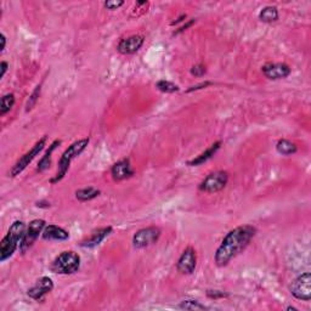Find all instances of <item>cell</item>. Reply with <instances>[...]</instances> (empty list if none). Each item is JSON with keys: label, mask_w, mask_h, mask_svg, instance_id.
Returning a JSON list of instances; mask_svg holds the SVG:
<instances>
[{"label": "cell", "mask_w": 311, "mask_h": 311, "mask_svg": "<svg viewBox=\"0 0 311 311\" xmlns=\"http://www.w3.org/2000/svg\"><path fill=\"white\" fill-rule=\"evenodd\" d=\"M256 233L257 229L252 225H242L231 230L216 249L214 256L215 264L219 267L226 266L235 257L245 251Z\"/></svg>", "instance_id": "1"}, {"label": "cell", "mask_w": 311, "mask_h": 311, "mask_svg": "<svg viewBox=\"0 0 311 311\" xmlns=\"http://www.w3.org/2000/svg\"><path fill=\"white\" fill-rule=\"evenodd\" d=\"M25 232V222L21 220L13 221V224L10 226L6 236L0 242V261H5V260L11 258L16 249L18 248V246L22 242Z\"/></svg>", "instance_id": "2"}, {"label": "cell", "mask_w": 311, "mask_h": 311, "mask_svg": "<svg viewBox=\"0 0 311 311\" xmlns=\"http://www.w3.org/2000/svg\"><path fill=\"white\" fill-rule=\"evenodd\" d=\"M88 145H89V138L80 139V140H78L76 141V143L72 144L71 146H69L68 149L63 152L62 156H61L60 160H58L57 173H56L55 178L52 179V184H56V182L61 181L63 178H65V175L67 174V171H68L72 160L82 154V152L87 149Z\"/></svg>", "instance_id": "3"}, {"label": "cell", "mask_w": 311, "mask_h": 311, "mask_svg": "<svg viewBox=\"0 0 311 311\" xmlns=\"http://www.w3.org/2000/svg\"><path fill=\"white\" fill-rule=\"evenodd\" d=\"M80 266V257L76 252H62L52 264V270L55 273L61 275H72L77 272Z\"/></svg>", "instance_id": "4"}, {"label": "cell", "mask_w": 311, "mask_h": 311, "mask_svg": "<svg viewBox=\"0 0 311 311\" xmlns=\"http://www.w3.org/2000/svg\"><path fill=\"white\" fill-rule=\"evenodd\" d=\"M229 181V174L224 170H218L210 173L205 180L200 184V190L208 194H215L226 187Z\"/></svg>", "instance_id": "5"}, {"label": "cell", "mask_w": 311, "mask_h": 311, "mask_svg": "<svg viewBox=\"0 0 311 311\" xmlns=\"http://www.w3.org/2000/svg\"><path fill=\"white\" fill-rule=\"evenodd\" d=\"M292 296L298 300L310 302L311 300V275L309 272L302 273L291 285Z\"/></svg>", "instance_id": "6"}, {"label": "cell", "mask_w": 311, "mask_h": 311, "mask_svg": "<svg viewBox=\"0 0 311 311\" xmlns=\"http://www.w3.org/2000/svg\"><path fill=\"white\" fill-rule=\"evenodd\" d=\"M45 144H47V136H43L42 139L37 143L36 145H34L33 147L31 149V151H28L27 154H25L22 156V157L20 158V159L16 162V164L13 165L11 171H10V174H11V176H17L20 175L21 173H22L25 169L28 167L29 163L32 162V160L34 159V158L38 156L40 152L44 150L45 147Z\"/></svg>", "instance_id": "7"}, {"label": "cell", "mask_w": 311, "mask_h": 311, "mask_svg": "<svg viewBox=\"0 0 311 311\" xmlns=\"http://www.w3.org/2000/svg\"><path fill=\"white\" fill-rule=\"evenodd\" d=\"M160 237V230L156 226L145 227V229L139 230L133 237V246L136 249H143L146 247L155 245Z\"/></svg>", "instance_id": "8"}, {"label": "cell", "mask_w": 311, "mask_h": 311, "mask_svg": "<svg viewBox=\"0 0 311 311\" xmlns=\"http://www.w3.org/2000/svg\"><path fill=\"white\" fill-rule=\"evenodd\" d=\"M45 226H47L45 221L42 220V219H36V220L29 222L28 227L26 229L25 236L22 238V242L20 245V249L22 253H26L27 249H29L33 246V243L36 242L40 233H43V230H44Z\"/></svg>", "instance_id": "9"}, {"label": "cell", "mask_w": 311, "mask_h": 311, "mask_svg": "<svg viewBox=\"0 0 311 311\" xmlns=\"http://www.w3.org/2000/svg\"><path fill=\"white\" fill-rule=\"evenodd\" d=\"M196 264H197V256H196V251L191 247L185 249L182 254L179 258L178 262H176V269L179 272L184 273V275H191L195 272Z\"/></svg>", "instance_id": "10"}, {"label": "cell", "mask_w": 311, "mask_h": 311, "mask_svg": "<svg viewBox=\"0 0 311 311\" xmlns=\"http://www.w3.org/2000/svg\"><path fill=\"white\" fill-rule=\"evenodd\" d=\"M52 289H53L52 280L50 277L44 276V277L39 278V280L37 281L36 285L28 289L27 294H28L29 298H32L33 300H39L40 302V300L44 299V297L47 296L48 293H50Z\"/></svg>", "instance_id": "11"}, {"label": "cell", "mask_w": 311, "mask_h": 311, "mask_svg": "<svg viewBox=\"0 0 311 311\" xmlns=\"http://www.w3.org/2000/svg\"><path fill=\"white\" fill-rule=\"evenodd\" d=\"M145 38L140 34H135V36H130L128 38L122 39L118 44L117 50L123 55H133V53L138 52L144 45Z\"/></svg>", "instance_id": "12"}, {"label": "cell", "mask_w": 311, "mask_h": 311, "mask_svg": "<svg viewBox=\"0 0 311 311\" xmlns=\"http://www.w3.org/2000/svg\"><path fill=\"white\" fill-rule=\"evenodd\" d=\"M261 71L267 79L278 80L285 79L291 74V67L286 63H266L262 66Z\"/></svg>", "instance_id": "13"}, {"label": "cell", "mask_w": 311, "mask_h": 311, "mask_svg": "<svg viewBox=\"0 0 311 311\" xmlns=\"http://www.w3.org/2000/svg\"><path fill=\"white\" fill-rule=\"evenodd\" d=\"M111 174L113 180L116 181H122L131 178L134 175V169L131 168L130 160L128 158L118 160L116 164L112 165Z\"/></svg>", "instance_id": "14"}, {"label": "cell", "mask_w": 311, "mask_h": 311, "mask_svg": "<svg viewBox=\"0 0 311 311\" xmlns=\"http://www.w3.org/2000/svg\"><path fill=\"white\" fill-rule=\"evenodd\" d=\"M111 232H112L111 226L101 227V229L95 230L94 232H91V235L87 238V240H84L80 243V246L84 247V248H94V247L100 245Z\"/></svg>", "instance_id": "15"}, {"label": "cell", "mask_w": 311, "mask_h": 311, "mask_svg": "<svg viewBox=\"0 0 311 311\" xmlns=\"http://www.w3.org/2000/svg\"><path fill=\"white\" fill-rule=\"evenodd\" d=\"M43 238L48 241H66L69 238V233L57 225H48L42 233Z\"/></svg>", "instance_id": "16"}, {"label": "cell", "mask_w": 311, "mask_h": 311, "mask_svg": "<svg viewBox=\"0 0 311 311\" xmlns=\"http://www.w3.org/2000/svg\"><path fill=\"white\" fill-rule=\"evenodd\" d=\"M220 146H221V141H216L215 144L211 145L209 149L206 150L205 152H202L200 156H197V157L194 158V159L189 160V162H187V165H190V167H197V165L203 164V163H206L208 159H210V158L219 151Z\"/></svg>", "instance_id": "17"}, {"label": "cell", "mask_w": 311, "mask_h": 311, "mask_svg": "<svg viewBox=\"0 0 311 311\" xmlns=\"http://www.w3.org/2000/svg\"><path fill=\"white\" fill-rule=\"evenodd\" d=\"M60 144H61L60 140H55L52 145H50L49 150H48V151L45 152V155L43 156L42 159L39 160L38 169H37V170H38L39 173H43V171H45V170H47V169H49L50 164H52V152L55 151V149Z\"/></svg>", "instance_id": "18"}, {"label": "cell", "mask_w": 311, "mask_h": 311, "mask_svg": "<svg viewBox=\"0 0 311 311\" xmlns=\"http://www.w3.org/2000/svg\"><path fill=\"white\" fill-rule=\"evenodd\" d=\"M278 17H280V13H278V9L276 6H265L259 12V20L265 23L276 22Z\"/></svg>", "instance_id": "19"}, {"label": "cell", "mask_w": 311, "mask_h": 311, "mask_svg": "<svg viewBox=\"0 0 311 311\" xmlns=\"http://www.w3.org/2000/svg\"><path fill=\"white\" fill-rule=\"evenodd\" d=\"M276 150H277V152L280 155L291 156V155H294L297 151H298V147H297L296 144L287 140V139H281V140L277 143V145H276Z\"/></svg>", "instance_id": "20"}, {"label": "cell", "mask_w": 311, "mask_h": 311, "mask_svg": "<svg viewBox=\"0 0 311 311\" xmlns=\"http://www.w3.org/2000/svg\"><path fill=\"white\" fill-rule=\"evenodd\" d=\"M100 190L95 189V187H85V189H80L76 191V198L80 202H88V201H91L100 196Z\"/></svg>", "instance_id": "21"}, {"label": "cell", "mask_w": 311, "mask_h": 311, "mask_svg": "<svg viewBox=\"0 0 311 311\" xmlns=\"http://www.w3.org/2000/svg\"><path fill=\"white\" fill-rule=\"evenodd\" d=\"M15 104V95L13 94H5L1 98V104H0V116H5Z\"/></svg>", "instance_id": "22"}, {"label": "cell", "mask_w": 311, "mask_h": 311, "mask_svg": "<svg viewBox=\"0 0 311 311\" xmlns=\"http://www.w3.org/2000/svg\"><path fill=\"white\" fill-rule=\"evenodd\" d=\"M156 87H157V89L159 91H162V93H165V94H174V93H178L179 90H180V88L178 87L176 84H174V83L169 82V80H159V82L156 83Z\"/></svg>", "instance_id": "23"}, {"label": "cell", "mask_w": 311, "mask_h": 311, "mask_svg": "<svg viewBox=\"0 0 311 311\" xmlns=\"http://www.w3.org/2000/svg\"><path fill=\"white\" fill-rule=\"evenodd\" d=\"M179 308L184 310H206L207 309L206 305L201 304V303L197 302V300H192V299L181 302L180 304H179Z\"/></svg>", "instance_id": "24"}, {"label": "cell", "mask_w": 311, "mask_h": 311, "mask_svg": "<svg viewBox=\"0 0 311 311\" xmlns=\"http://www.w3.org/2000/svg\"><path fill=\"white\" fill-rule=\"evenodd\" d=\"M39 95H40V85H39V87L36 88V90H34L33 93H32V95H31V98H29V100L27 101V104H26V111L27 112L31 111V109L33 108L34 106H36L37 101H38V99H39Z\"/></svg>", "instance_id": "25"}, {"label": "cell", "mask_w": 311, "mask_h": 311, "mask_svg": "<svg viewBox=\"0 0 311 311\" xmlns=\"http://www.w3.org/2000/svg\"><path fill=\"white\" fill-rule=\"evenodd\" d=\"M123 5H124V1H123V0H108V1L104 2V6L106 7L107 10H111V11L119 9Z\"/></svg>", "instance_id": "26"}, {"label": "cell", "mask_w": 311, "mask_h": 311, "mask_svg": "<svg viewBox=\"0 0 311 311\" xmlns=\"http://www.w3.org/2000/svg\"><path fill=\"white\" fill-rule=\"evenodd\" d=\"M190 72H191V74L194 77H203L206 73H207V68H206V66L198 63V65L192 67Z\"/></svg>", "instance_id": "27"}, {"label": "cell", "mask_w": 311, "mask_h": 311, "mask_svg": "<svg viewBox=\"0 0 311 311\" xmlns=\"http://www.w3.org/2000/svg\"><path fill=\"white\" fill-rule=\"evenodd\" d=\"M207 296L210 299H219V298H225V297H227L229 294L224 293V292H221V291H207Z\"/></svg>", "instance_id": "28"}, {"label": "cell", "mask_w": 311, "mask_h": 311, "mask_svg": "<svg viewBox=\"0 0 311 311\" xmlns=\"http://www.w3.org/2000/svg\"><path fill=\"white\" fill-rule=\"evenodd\" d=\"M211 83L210 82H205V83H201V84L198 85H195V87H191L189 90H187V93H191V91H195V90H200V89H203V88H207L210 85Z\"/></svg>", "instance_id": "29"}, {"label": "cell", "mask_w": 311, "mask_h": 311, "mask_svg": "<svg viewBox=\"0 0 311 311\" xmlns=\"http://www.w3.org/2000/svg\"><path fill=\"white\" fill-rule=\"evenodd\" d=\"M194 23H195V20H191V21H190V22H187V23H186V25H185V26H182V27H181V28H179V29H178V31H176V32H175V34H179V33H181V32L186 31V29H187V28H189V27H191L192 25H194Z\"/></svg>", "instance_id": "30"}, {"label": "cell", "mask_w": 311, "mask_h": 311, "mask_svg": "<svg viewBox=\"0 0 311 311\" xmlns=\"http://www.w3.org/2000/svg\"><path fill=\"white\" fill-rule=\"evenodd\" d=\"M7 67H9V65H7V62H5V61H2L1 63H0V68H1V73H0V78H2L5 76V73H6L7 71Z\"/></svg>", "instance_id": "31"}, {"label": "cell", "mask_w": 311, "mask_h": 311, "mask_svg": "<svg viewBox=\"0 0 311 311\" xmlns=\"http://www.w3.org/2000/svg\"><path fill=\"white\" fill-rule=\"evenodd\" d=\"M185 18H186V15H181V16H180V17H179V18H178V20H176V21H174V22H171V26H174V25H178V23H179V22H182V21H184V20H185Z\"/></svg>", "instance_id": "32"}, {"label": "cell", "mask_w": 311, "mask_h": 311, "mask_svg": "<svg viewBox=\"0 0 311 311\" xmlns=\"http://www.w3.org/2000/svg\"><path fill=\"white\" fill-rule=\"evenodd\" d=\"M5 45H6V38H5L4 34H1V52H4Z\"/></svg>", "instance_id": "33"}, {"label": "cell", "mask_w": 311, "mask_h": 311, "mask_svg": "<svg viewBox=\"0 0 311 311\" xmlns=\"http://www.w3.org/2000/svg\"><path fill=\"white\" fill-rule=\"evenodd\" d=\"M287 310L288 311H298V309H297V308H294V307H287Z\"/></svg>", "instance_id": "34"}]
</instances>
